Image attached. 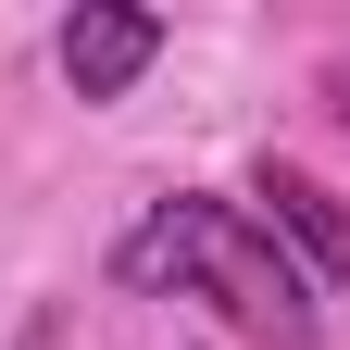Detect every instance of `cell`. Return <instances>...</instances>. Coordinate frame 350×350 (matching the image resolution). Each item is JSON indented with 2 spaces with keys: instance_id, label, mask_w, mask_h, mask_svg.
Instances as JSON below:
<instances>
[{
  "instance_id": "obj_4",
  "label": "cell",
  "mask_w": 350,
  "mask_h": 350,
  "mask_svg": "<svg viewBox=\"0 0 350 350\" xmlns=\"http://www.w3.org/2000/svg\"><path fill=\"white\" fill-rule=\"evenodd\" d=\"M25 350H63V325H38V338H25Z\"/></svg>"
},
{
  "instance_id": "obj_3",
  "label": "cell",
  "mask_w": 350,
  "mask_h": 350,
  "mask_svg": "<svg viewBox=\"0 0 350 350\" xmlns=\"http://www.w3.org/2000/svg\"><path fill=\"white\" fill-rule=\"evenodd\" d=\"M163 63V13H138V0H75L63 13V88L75 100H125Z\"/></svg>"
},
{
  "instance_id": "obj_1",
  "label": "cell",
  "mask_w": 350,
  "mask_h": 350,
  "mask_svg": "<svg viewBox=\"0 0 350 350\" xmlns=\"http://www.w3.org/2000/svg\"><path fill=\"white\" fill-rule=\"evenodd\" d=\"M125 275H138V288H175V300H213L238 338H275V350L313 338V275H300L238 200H200V188L150 200V226L125 238Z\"/></svg>"
},
{
  "instance_id": "obj_2",
  "label": "cell",
  "mask_w": 350,
  "mask_h": 350,
  "mask_svg": "<svg viewBox=\"0 0 350 350\" xmlns=\"http://www.w3.org/2000/svg\"><path fill=\"white\" fill-rule=\"evenodd\" d=\"M250 226L275 238L313 288H338V275H350V213H338V188H313L300 163H250Z\"/></svg>"
}]
</instances>
